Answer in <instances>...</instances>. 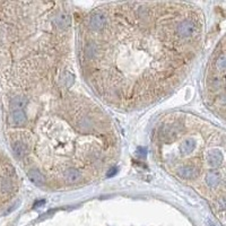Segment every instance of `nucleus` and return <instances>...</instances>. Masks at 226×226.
<instances>
[{"instance_id":"5","label":"nucleus","mask_w":226,"mask_h":226,"mask_svg":"<svg viewBox=\"0 0 226 226\" xmlns=\"http://www.w3.org/2000/svg\"><path fill=\"white\" fill-rule=\"evenodd\" d=\"M197 146V141L193 139V138H187L184 139L182 142H181V146H180V150L183 155H188V154H191L195 152Z\"/></svg>"},{"instance_id":"7","label":"nucleus","mask_w":226,"mask_h":226,"mask_svg":"<svg viewBox=\"0 0 226 226\" xmlns=\"http://www.w3.org/2000/svg\"><path fill=\"white\" fill-rule=\"evenodd\" d=\"M28 178H30L31 181L34 184H36V185H43L44 182H45L44 175H43L41 172H38V170H31L30 172H28Z\"/></svg>"},{"instance_id":"3","label":"nucleus","mask_w":226,"mask_h":226,"mask_svg":"<svg viewBox=\"0 0 226 226\" xmlns=\"http://www.w3.org/2000/svg\"><path fill=\"white\" fill-rule=\"evenodd\" d=\"M224 161L223 154L217 149H211L208 152V156H207V162H208L209 166L211 167H217Z\"/></svg>"},{"instance_id":"10","label":"nucleus","mask_w":226,"mask_h":226,"mask_svg":"<svg viewBox=\"0 0 226 226\" xmlns=\"http://www.w3.org/2000/svg\"><path fill=\"white\" fill-rule=\"evenodd\" d=\"M43 204H45V200H41V201H38V202H35V204H34V208H36V207H38V206L43 205Z\"/></svg>"},{"instance_id":"2","label":"nucleus","mask_w":226,"mask_h":226,"mask_svg":"<svg viewBox=\"0 0 226 226\" xmlns=\"http://www.w3.org/2000/svg\"><path fill=\"white\" fill-rule=\"evenodd\" d=\"M178 172H179V175L181 178L190 180V179H195V178H196L197 175H198L199 170H198V167L188 164V165H183V166L180 167Z\"/></svg>"},{"instance_id":"4","label":"nucleus","mask_w":226,"mask_h":226,"mask_svg":"<svg viewBox=\"0 0 226 226\" xmlns=\"http://www.w3.org/2000/svg\"><path fill=\"white\" fill-rule=\"evenodd\" d=\"M64 176L66 181L70 183H76L81 180V172L77 167H69L64 172Z\"/></svg>"},{"instance_id":"11","label":"nucleus","mask_w":226,"mask_h":226,"mask_svg":"<svg viewBox=\"0 0 226 226\" xmlns=\"http://www.w3.org/2000/svg\"><path fill=\"white\" fill-rule=\"evenodd\" d=\"M210 226H215V225H214L213 223H210Z\"/></svg>"},{"instance_id":"9","label":"nucleus","mask_w":226,"mask_h":226,"mask_svg":"<svg viewBox=\"0 0 226 226\" xmlns=\"http://www.w3.org/2000/svg\"><path fill=\"white\" fill-rule=\"evenodd\" d=\"M116 173V169L115 167H113V169H111V170L109 171V173H107V176L110 178V176H113V175Z\"/></svg>"},{"instance_id":"8","label":"nucleus","mask_w":226,"mask_h":226,"mask_svg":"<svg viewBox=\"0 0 226 226\" xmlns=\"http://www.w3.org/2000/svg\"><path fill=\"white\" fill-rule=\"evenodd\" d=\"M13 149L17 156L21 157V156H24L26 154V152H27V147H26V145L24 142H21V141L18 140V141H16V142H14Z\"/></svg>"},{"instance_id":"6","label":"nucleus","mask_w":226,"mask_h":226,"mask_svg":"<svg viewBox=\"0 0 226 226\" xmlns=\"http://www.w3.org/2000/svg\"><path fill=\"white\" fill-rule=\"evenodd\" d=\"M206 182L210 188H216L221 182V176L217 171H210L206 176Z\"/></svg>"},{"instance_id":"1","label":"nucleus","mask_w":226,"mask_h":226,"mask_svg":"<svg viewBox=\"0 0 226 226\" xmlns=\"http://www.w3.org/2000/svg\"><path fill=\"white\" fill-rule=\"evenodd\" d=\"M107 21V15L103 11H96L90 15L88 21V28L92 32H101L105 27Z\"/></svg>"}]
</instances>
